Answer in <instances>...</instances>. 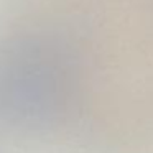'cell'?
<instances>
[{
    "mask_svg": "<svg viewBox=\"0 0 153 153\" xmlns=\"http://www.w3.org/2000/svg\"><path fill=\"white\" fill-rule=\"evenodd\" d=\"M56 61L41 48H22L0 63V112L35 122L51 112L59 92Z\"/></svg>",
    "mask_w": 153,
    "mask_h": 153,
    "instance_id": "6da1fadb",
    "label": "cell"
}]
</instances>
